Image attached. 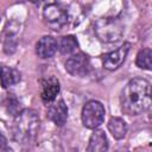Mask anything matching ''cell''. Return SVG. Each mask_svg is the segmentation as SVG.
Masks as SVG:
<instances>
[{
    "label": "cell",
    "instance_id": "obj_1",
    "mask_svg": "<svg viewBox=\"0 0 152 152\" xmlns=\"http://www.w3.org/2000/svg\"><path fill=\"white\" fill-rule=\"evenodd\" d=\"M121 110L126 115H139L151 106V84L142 77L132 78L120 96Z\"/></svg>",
    "mask_w": 152,
    "mask_h": 152
},
{
    "label": "cell",
    "instance_id": "obj_2",
    "mask_svg": "<svg viewBox=\"0 0 152 152\" xmlns=\"http://www.w3.org/2000/svg\"><path fill=\"white\" fill-rule=\"evenodd\" d=\"M39 116L33 109H24L21 110L13 121V137L20 144L31 142L39 129Z\"/></svg>",
    "mask_w": 152,
    "mask_h": 152
},
{
    "label": "cell",
    "instance_id": "obj_3",
    "mask_svg": "<svg viewBox=\"0 0 152 152\" xmlns=\"http://www.w3.org/2000/svg\"><path fill=\"white\" fill-rule=\"evenodd\" d=\"M94 31L101 42L113 43L122 37L124 25L118 18H102L96 21Z\"/></svg>",
    "mask_w": 152,
    "mask_h": 152
},
{
    "label": "cell",
    "instance_id": "obj_4",
    "mask_svg": "<svg viewBox=\"0 0 152 152\" xmlns=\"http://www.w3.org/2000/svg\"><path fill=\"white\" fill-rule=\"evenodd\" d=\"M104 107L100 101L96 100H90L88 101L83 108H82V124L84 127L95 129L97 128L104 120Z\"/></svg>",
    "mask_w": 152,
    "mask_h": 152
},
{
    "label": "cell",
    "instance_id": "obj_5",
    "mask_svg": "<svg viewBox=\"0 0 152 152\" xmlns=\"http://www.w3.org/2000/svg\"><path fill=\"white\" fill-rule=\"evenodd\" d=\"M43 17L49 27L55 31L61 30L68 21V12L66 10L56 2L48 4L43 10Z\"/></svg>",
    "mask_w": 152,
    "mask_h": 152
},
{
    "label": "cell",
    "instance_id": "obj_6",
    "mask_svg": "<svg viewBox=\"0 0 152 152\" xmlns=\"http://www.w3.org/2000/svg\"><path fill=\"white\" fill-rule=\"evenodd\" d=\"M65 70L71 76L83 77V76L88 75L90 71L89 57L83 52H78V53L72 55L65 62Z\"/></svg>",
    "mask_w": 152,
    "mask_h": 152
},
{
    "label": "cell",
    "instance_id": "obj_7",
    "mask_svg": "<svg viewBox=\"0 0 152 152\" xmlns=\"http://www.w3.org/2000/svg\"><path fill=\"white\" fill-rule=\"evenodd\" d=\"M128 50H129V44L126 43L122 46H120L119 49L103 55L102 56L103 68L107 69V70H115L119 66H121V64L125 62V59L127 57Z\"/></svg>",
    "mask_w": 152,
    "mask_h": 152
},
{
    "label": "cell",
    "instance_id": "obj_8",
    "mask_svg": "<svg viewBox=\"0 0 152 152\" xmlns=\"http://www.w3.org/2000/svg\"><path fill=\"white\" fill-rule=\"evenodd\" d=\"M46 115L56 126H64L68 120V107L65 102L63 100H58L50 104Z\"/></svg>",
    "mask_w": 152,
    "mask_h": 152
},
{
    "label": "cell",
    "instance_id": "obj_9",
    "mask_svg": "<svg viewBox=\"0 0 152 152\" xmlns=\"http://www.w3.org/2000/svg\"><path fill=\"white\" fill-rule=\"evenodd\" d=\"M59 93V82L56 77L50 76L42 81V93L40 97L45 103L53 102Z\"/></svg>",
    "mask_w": 152,
    "mask_h": 152
},
{
    "label": "cell",
    "instance_id": "obj_10",
    "mask_svg": "<svg viewBox=\"0 0 152 152\" xmlns=\"http://www.w3.org/2000/svg\"><path fill=\"white\" fill-rule=\"evenodd\" d=\"M57 49H58V44L56 39L50 36L42 37L36 44V52L38 57H40L42 59L51 58L56 53Z\"/></svg>",
    "mask_w": 152,
    "mask_h": 152
},
{
    "label": "cell",
    "instance_id": "obj_11",
    "mask_svg": "<svg viewBox=\"0 0 152 152\" xmlns=\"http://www.w3.org/2000/svg\"><path fill=\"white\" fill-rule=\"evenodd\" d=\"M107 150H108V140L104 132L101 129H95L89 138L87 152H107Z\"/></svg>",
    "mask_w": 152,
    "mask_h": 152
},
{
    "label": "cell",
    "instance_id": "obj_12",
    "mask_svg": "<svg viewBox=\"0 0 152 152\" xmlns=\"http://www.w3.org/2000/svg\"><path fill=\"white\" fill-rule=\"evenodd\" d=\"M20 81V72L12 66L1 65L0 66V84L2 88H8L17 84Z\"/></svg>",
    "mask_w": 152,
    "mask_h": 152
},
{
    "label": "cell",
    "instance_id": "obj_13",
    "mask_svg": "<svg viewBox=\"0 0 152 152\" xmlns=\"http://www.w3.org/2000/svg\"><path fill=\"white\" fill-rule=\"evenodd\" d=\"M107 126H108L109 132L112 133V135L115 139L120 140V139L125 138V135L127 133V125L124 121V119L118 118V116H113V118L109 119Z\"/></svg>",
    "mask_w": 152,
    "mask_h": 152
},
{
    "label": "cell",
    "instance_id": "obj_14",
    "mask_svg": "<svg viewBox=\"0 0 152 152\" xmlns=\"http://www.w3.org/2000/svg\"><path fill=\"white\" fill-rule=\"evenodd\" d=\"M151 58H152V51H151V49L150 48H145V49H142V50H140L138 52L137 58H135V64L140 69L151 70V68H152Z\"/></svg>",
    "mask_w": 152,
    "mask_h": 152
},
{
    "label": "cell",
    "instance_id": "obj_15",
    "mask_svg": "<svg viewBox=\"0 0 152 152\" xmlns=\"http://www.w3.org/2000/svg\"><path fill=\"white\" fill-rule=\"evenodd\" d=\"M77 46H78V43H77V39L74 36H65L61 39L58 49H59L61 53L66 55V53L74 52L77 49Z\"/></svg>",
    "mask_w": 152,
    "mask_h": 152
},
{
    "label": "cell",
    "instance_id": "obj_16",
    "mask_svg": "<svg viewBox=\"0 0 152 152\" xmlns=\"http://www.w3.org/2000/svg\"><path fill=\"white\" fill-rule=\"evenodd\" d=\"M7 147V139L6 137L0 132V152H2L4 150H6Z\"/></svg>",
    "mask_w": 152,
    "mask_h": 152
},
{
    "label": "cell",
    "instance_id": "obj_17",
    "mask_svg": "<svg viewBox=\"0 0 152 152\" xmlns=\"http://www.w3.org/2000/svg\"><path fill=\"white\" fill-rule=\"evenodd\" d=\"M118 152H128V151H126V150H119Z\"/></svg>",
    "mask_w": 152,
    "mask_h": 152
},
{
    "label": "cell",
    "instance_id": "obj_18",
    "mask_svg": "<svg viewBox=\"0 0 152 152\" xmlns=\"http://www.w3.org/2000/svg\"><path fill=\"white\" fill-rule=\"evenodd\" d=\"M0 20H1V15H0Z\"/></svg>",
    "mask_w": 152,
    "mask_h": 152
}]
</instances>
